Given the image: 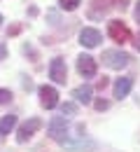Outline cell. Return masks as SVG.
<instances>
[{
    "label": "cell",
    "instance_id": "1",
    "mask_svg": "<svg viewBox=\"0 0 140 152\" xmlns=\"http://www.w3.org/2000/svg\"><path fill=\"white\" fill-rule=\"evenodd\" d=\"M47 133H49L54 140L65 143V140L70 138V122H68V117H63V115L52 117V119H49V124H47Z\"/></svg>",
    "mask_w": 140,
    "mask_h": 152
},
{
    "label": "cell",
    "instance_id": "2",
    "mask_svg": "<svg viewBox=\"0 0 140 152\" xmlns=\"http://www.w3.org/2000/svg\"><path fill=\"white\" fill-rule=\"evenodd\" d=\"M128 54L126 52H121V49H105L103 52V63L107 66V68H112V70H121V68H126L128 66Z\"/></svg>",
    "mask_w": 140,
    "mask_h": 152
},
{
    "label": "cell",
    "instance_id": "3",
    "mask_svg": "<svg viewBox=\"0 0 140 152\" xmlns=\"http://www.w3.org/2000/svg\"><path fill=\"white\" fill-rule=\"evenodd\" d=\"M42 129V119L40 117H30V119H26L23 124L19 126V131H17V140L19 143H28L35 133Z\"/></svg>",
    "mask_w": 140,
    "mask_h": 152
},
{
    "label": "cell",
    "instance_id": "4",
    "mask_svg": "<svg viewBox=\"0 0 140 152\" xmlns=\"http://www.w3.org/2000/svg\"><path fill=\"white\" fill-rule=\"evenodd\" d=\"M107 33H110V38L115 40L117 45H124V42H128V40L133 38L131 31H128V26L124 21H110L107 23Z\"/></svg>",
    "mask_w": 140,
    "mask_h": 152
},
{
    "label": "cell",
    "instance_id": "5",
    "mask_svg": "<svg viewBox=\"0 0 140 152\" xmlns=\"http://www.w3.org/2000/svg\"><path fill=\"white\" fill-rule=\"evenodd\" d=\"M49 77L56 84H65L68 82V66H65V61L61 56L52 58V63H49Z\"/></svg>",
    "mask_w": 140,
    "mask_h": 152
},
{
    "label": "cell",
    "instance_id": "6",
    "mask_svg": "<svg viewBox=\"0 0 140 152\" xmlns=\"http://www.w3.org/2000/svg\"><path fill=\"white\" fill-rule=\"evenodd\" d=\"M38 94H40V105L42 108L52 110V108L59 105V91H56L52 84H42L40 89H38Z\"/></svg>",
    "mask_w": 140,
    "mask_h": 152
},
{
    "label": "cell",
    "instance_id": "7",
    "mask_svg": "<svg viewBox=\"0 0 140 152\" xmlns=\"http://www.w3.org/2000/svg\"><path fill=\"white\" fill-rule=\"evenodd\" d=\"M96 58L89 56V54H80L77 56V73L82 77H96Z\"/></svg>",
    "mask_w": 140,
    "mask_h": 152
},
{
    "label": "cell",
    "instance_id": "8",
    "mask_svg": "<svg viewBox=\"0 0 140 152\" xmlns=\"http://www.w3.org/2000/svg\"><path fill=\"white\" fill-rule=\"evenodd\" d=\"M100 40H103V35H100V31H96V28H82L80 31V45L86 47V49L98 47Z\"/></svg>",
    "mask_w": 140,
    "mask_h": 152
},
{
    "label": "cell",
    "instance_id": "9",
    "mask_svg": "<svg viewBox=\"0 0 140 152\" xmlns=\"http://www.w3.org/2000/svg\"><path fill=\"white\" fill-rule=\"evenodd\" d=\"M65 150L70 152H86V150H96V140H89V138H77V140H65L61 143Z\"/></svg>",
    "mask_w": 140,
    "mask_h": 152
},
{
    "label": "cell",
    "instance_id": "10",
    "mask_svg": "<svg viewBox=\"0 0 140 152\" xmlns=\"http://www.w3.org/2000/svg\"><path fill=\"white\" fill-rule=\"evenodd\" d=\"M131 89H133V77H117V82H115V98H126V96L131 94Z\"/></svg>",
    "mask_w": 140,
    "mask_h": 152
},
{
    "label": "cell",
    "instance_id": "11",
    "mask_svg": "<svg viewBox=\"0 0 140 152\" xmlns=\"http://www.w3.org/2000/svg\"><path fill=\"white\" fill-rule=\"evenodd\" d=\"M73 96H75V101H77V103L89 105V103L94 101V87H91V84H82V87H77V89L73 91Z\"/></svg>",
    "mask_w": 140,
    "mask_h": 152
},
{
    "label": "cell",
    "instance_id": "12",
    "mask_svg": "<svg viewBox=\"0 0 140 152\" xmlns=\"http://www.w3.org/2000/svg\"><path fill=\"white\" fill-rule=\"evenodd\" d=\"M14 126H17V115H5V117H0V136H7Z\"/></svg>",
    "mask_w": 140,
    "mask_h": 152
},
{
    "label": "cell",
    "instance_id": "13",
    "mask_svg": "<svg viewBox=\"0 0 140 152\" xmlns=\"http://www.w3.org/2000/svg\"><path fill=\"white\" fill-rule=\"evenodd\" d=\"M82 0H59V7L61 10H65V12H75L77 7H80Z\"/></svg>",
    "mask_w": 140,
    "mask_h": 152
},
{
    "label": "cell",
    "instance_id": "14",
    "mask_svg": "<svg viewBox=\"0 0 140 152\" xmlns=\"http://www.w3.org/2000/svg\"><path fill=\"white\" fill-rule=\"evenodd\" d=\"M61 113H63V117L77 115V105H75V103H61Z\"/></svg>",
    "mask_w": 140,
    "mask_h": 152
},
{
    "label": "cell",
    "instance_id": "15",
    "mask_svg": "<svg viewBox=\"0 0 140 152\" xmlns=\"http://www.w3.org/2000/svg\"><path fill=\"white\" fill-rule=\"evenodd\" d=\"M12 98H14V96H12V91H9V89L0 87V105H7V103H9Z\"/></svg>",
    "mask_w": 140,
    "mask_h": 152
},
{
    "label": "cell",
    "instance_id": "16",
    "mask_svg": "<svg viewBox=\"0 0 140 152\" xmlns=\"http://www.w3.org/2000/svg\"><path fill=\"white\" fill-rule=\"evenodd\" d=\"M94 105H96V110H107V108H110V101L98 98V101H94Z\"/></svg>",
    "mask_w": 140,
    "mask_h": 152
},
{
    "label": "cell",
    "instance_id": "17",
    "mask_svg": "<svg viewBox=\"0 0 140 152\" xmlns=\"http://www.w3.org/2000/svg\"><path fill=\"white\" fill-rule=\"evenodd\" d=\"M5 58H7V45L0 40V61H5Z\"/></svg>",
    "mask_w": 140,
    "mask_h": 152
},
{
    "label": "cell",
    "instance_id": "18",
    "mask_svg": "<svg viewBox=\"0 0 140 152\" xmlns=\"http://www.w3.org/2000/svg\"><path fill=\"white\" fill-rule=\"evenodd\" d=\"M133 17H136V21L140 23V0L136 2V10H133Z\"/></svg>",
    "mask_w": 140,
    "mask_h": 152
},
{
    "label": "cell",
    "instance_id": "19",
    "mask_svg": "<svg viewBox=\"0 0 140 152\" xmlns=\"http://www.w3.org/2000/svg\"><path fill=\"white\" fill-rule=\"evenodd\" d=\"M115 5L121 7V10H126V5H128V0H115Z\"/></svg>",
    "mask_w": 140,
    "mask_h": 152
},
{
    "label": "cell",
    "instance_id": "20",
    "mask_svg": "<svg viewBox=\"0 0 140 152\" xmlns=\"http://www.w3.org/2000/svg\"><path fill=\"white\" fill-rule=\"evenodd\" d=\"M131 40H133V47H136V49L140 52V33L136 35V38H131Z\"/></svg>",
    "mask_w": 140,
    "mask_h": 152
},
{
    "label": "cell",
    "instance_id": "21",
    "mask_svg": "<svg viewBox=\"0 0 140 152\" xmlns=\"http://www.w3.org/2000/svg\"><path fill=\"white\" fill-rule=\"evenodd\" d=\"M105 84H107V77H100V80H98V89H103Z\"/></svg>",
    "mask_w": 140,
    "mask_h": 152
},
{
    "label": "cell",
    "instance_id": "22",
    "mask_svg": "<svg viewBox=\"0 0 140 152\" xmlns=\"http://www.w3.org/2000/svg\"><path fill=\"white\" fill-rule=\"evenodd\" d=\"M0 23H2V14H0Z\"/></svg>",
    "mask_w": 140,
    "mask_h": 152
}]
</instances>
